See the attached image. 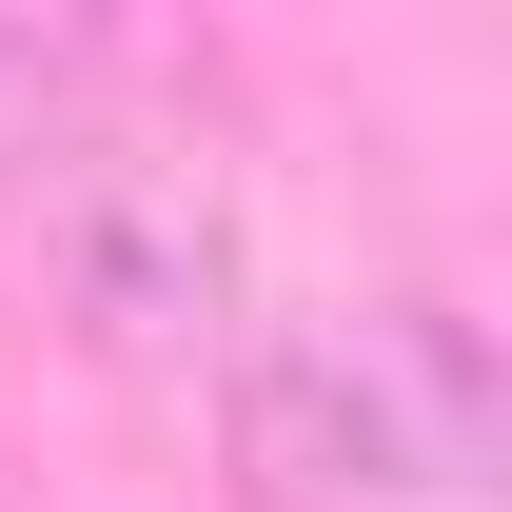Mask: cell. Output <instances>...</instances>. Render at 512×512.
<instances>
[{
  "instance_id": "cell-3",
  "label": "cell",
  "mask_w": 512,
  "mask_h": 512,
  "mask_svg": "<svg viewBox=\"0 0 512 512\" xmlns=\"http://www.w3.org/2000/svg\"><path fill=\"white\" fill-rule=\"evenodd\" d=\"M99 20H20V0H0V197H40L60 178V138L99 119Z\"/></svg>"
},
{
  "instance_id": "cell-1",
  "label": "cell",
  "mask_w": 512,
  "mask_h": 512,
  "mask_svg": "<svg viewBox=\"0 0 512 512\" xmlns=\"http://www.w3.org/2000/svg\"><path fill=\"white\" fill-rule=\"evenodd\" d=\"M512 453V375L453 296H355L217 355V473L237 512H473Z\"/></svg>"
},
{
  "instance_id": "cell-2",
  "label": "cell",
  "mask_w": 512,
  "mask_h": 512,
  "mask_svg": "<svg viewBox=\"0 0 512 512\" xmlns=\"http://www.w3.org/2000/svg\"><path fill=\"white\" fill-rule=\"evenodd\" d=\"M40 276H60V335L99 375H217L237 296H256V217H237L217 119H119L99 99L40 178Z\"/></svg>"
}]
</instances>
